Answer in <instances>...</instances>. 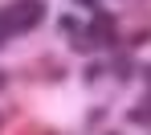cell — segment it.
<instances>
[{
    "label": "cell",
    "mask_w": 151,
    "mask_h": 135,
    "mask_svg": "<svg viewBox=\"0 0 151 135\" xmlns=\"http://www.w3.org/2000/svg\"><path fill=\"white\" fill-rule=\"evenodd\" d=\"M0 12H4V21L12 25V33L21 37V33H29V29H37L45 21V0H12V4L0 8Z\"/></svg>",
    "instance_id": "cell-1"
},
{
    "label": "cell",
    "mask_w": 151,
    "mask_h": 135,
    "mask_svg": "<svg viewBox=\"0 0 151 135\" xmlns=\"http://www.w3.org/2000/svg\"><path fill=\"white\" fill-rule=\"evenodd\" d=\"M86 33H90V41H94V45H106V49H114V45H119V21H114L110 12H102V8L90 17Z\"/></svg>",
    "instance_id": "cell-2"
},
{
    "label": "cell",
    "mask_w": 151,
    "mask_h": 135,
    "mask_svg": "<svg viewBox=\"0 0 151 135\" xmlns=\"http://www.w3.org/2000/svg\"><path fill=\"white\" fill-rule=\"evenodd\" d=\"M110 74H114L119 82H131V78H135V61H131V53H119V57H114V61H110Z\"/></svg>",
    "instance_id": "cell-3"
},
{
    "label": "cell",
    "mask_w": 151,
    "mask_h": 135,
    "mask_svg": "<svg viewBox=\"0 0 151 135\" xmlns=\"http://www.w3.org/2000/svg\"><path fill=\"white\" fill-rule=\"evenodd\" d=\"M127 123H135V127H151V107H135V110H127Z\"/></svg>",
    "instance_id": "cell-4"
},
{
    "label": "cell",
    "mask_w": 151,
    "mask_h": 135,
    "mask_svg": "<svg viewBox=\"0 0 151 135\" xmlns=\"http://www.w3.org/2000/svg\"><path fill=\"white\" fill-rule=\"evenodd\" d=\"M106 70H110V66H106V61H90V66H86V74H82V78H86V82H98L102 74H106Z\"/></svg>",
    "instance_id": "cell-5"
},
{
    "label": "cell",
    "mask_w": 151,
    "mask_h": 135,
    "mask_svg": "<svg viewBox=\"0 0 151 135\" xmlns=\"http://www.w3.org/2000/svg\"><path fill=\"white\" fill-rule=\"evenodd\" d=\"M151 41V29H139V33H131V41H127V45H131V49H139V45H147Z\"/></svg>",
    "instance_id": "cell-6"
},
{
    "label": "cell",
    "mask_w": 151,
    "mask_h": 135,
    "mask_svg": "<svg viewBox=\"0 0 151 135\" xmlns=\"http://www.w3.org/2000/svg\"><path fill=\"white\" fill-rule=\"evenodd\" d=\"M57 25L65 29V33H78V29H82V25H78V21H74V17H61V21H57Z\"/></svg>",
    "instance_id": "cell-7"
},
{
    "label": "cell",
    "mask_w": 151,
    "mask_h": 135,
    "mask_svg": "<svg viewBox=\"0 0 151 135\" xmlns=\"http://www.w3.org/2000/svg\"><path fill=\"white\" fill-rule=\"evenodd\" d=\"M74 4H82L86 12H98V0H74Z\"/></svg>",
    "instance_id": "cell-8"
},
{
    "label": "cell",
    "mask_w": 151,
    "mask_h": 135,
    "mask_svg": "<svg viewBox=\"0 0 151 135\" xmlns=\"http://www.w3.org/2000/svg\"><path fill=\"white\" fill-rule=\"evenodd\" d=\"M139 74H143V82H147V86H151V61H147V66H143V70H139Z\"/></svg>",
    "instance_id": "cell-9"
},
{
    "label": "cell",
    "mask_w": 151,
    "mask_h": 135,
    "mask_svg": "<svg viewBox=\"0 0 151 135\" xmlns=\"http://www.w3.org/2000/svg\"><path fill=\"white\" fill-rule=\"evenodd\" d=\"M4 86H8V74H4V70H0V90H4Z\"/></svg>",
    "instance_id": "cell-10"
},
{
    "label": "cell",
    "mask_w": 151,
    "mask_h": 135,
    "mask_svg": "<svg viewBox=\"0 0 151 135\" xmlns=\"http://www.w3.org/2000/svg\"><path fill=\"white\" fill-rule=\"evenodd\" d=\"M0 127H4V115H0Z\"/></svg>",
    "instance_id": "cell-11"
},
{
    "label": "cell",
    "mask_w": 151,
    "mask_h": 135,
    "mask_svg": "<svg viewBox=\"0 0 151 135\" xmlns=\"http://www.w3.org/2000/svg\"><path fill=\"white\" fill-rule=\"evenodd\" d=\"M106 135H114V131H106Z\"/></svg>",
    "instance_id": "cell-12"
},
{
    "label": "cell",
    "mask_w": 151,
    "mask_h": 135,
    "mask_svg": "<svg viewBox=\"0 0 151 135\" xmlns=\"http://www.w3.org/2000/svg\"><path fill=\"white\" fill-rule=\"evenodd\" d=\"M147 107H151V98H147Z\"/></svg>",
    "instance_id": "cell-13"
}]
</instances>
